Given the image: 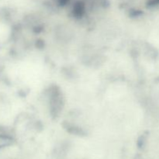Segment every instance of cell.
Returning a JSON list of instances; mask_svg holds the SVG:
<instances>
[{
  "label": "cell",
  "mask_w": 159,
  "mask_h": 159,
  "mask_svg": "<svg viewBox=\"0 0 159 159\" xmlns=\"http://www.w3.org/2000/svg\"><path fill=\"white\" fill-rule=\"evenodd\" d=\"M40 103L50 117L57 119L65 111L66 98L60 87L51 85L43 91L40 96Z\"/></svg>",
  "instance_id": "cell-1"
},
{
  "label": "cell",
  "mask_w": 159,
  "mask_h": 159,
  "mask_svg": "<svg viewBox=\"0 0 159 159\" xmlns=\"http://www.w3.org/2000/svg\"><path fill=\"white\" fill-rule=\"evenodd\" d=\"M15 143V139L11 134L7 133H0V149L12 146Z\"/></svg>",
  "instance_id": "cell-2"
}]
</instances>
